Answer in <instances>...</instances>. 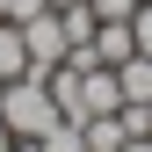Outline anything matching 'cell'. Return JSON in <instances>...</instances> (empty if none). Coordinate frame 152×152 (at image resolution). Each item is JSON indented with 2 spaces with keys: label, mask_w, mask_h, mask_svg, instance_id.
<instances>
[{
  "label": "cell",
  "mask_w": 152,
  "mask_h": 152,
  "mask_svg": "<svg viewBox=\"0 0 152 152\" xmlns=\"http://www.w3.org/2000/svg\"><path fill=\"white\" fill-rule=\"evenodd\" d=\"M0 123H7L15 138H44V130L58 123V102H51V80H44V72H22V80L0 87Z\"/></svg>",
  "instance_id": "cell-1"
},
{
  "label": "cell",
  "mask_w": 152,
  "mask_h": 152,
  "mask_svg": "<svg viewBox=\"0 0 152 152\" xmlns=\"http://www.w3.org/2000/svg\"><path fill=\"white\" fill-rule=\"evenodd\" d=\"M22 44H29V65H36V72H51V65H65V58H72V44H65V22H58V7L29 15V22H22Z\"/></svg>",
  "instance_id": "cell-2"
},
{
  "label": "cell",
  "mask_w": 152,
  "mask_h": 152,
  "mask_svg": "<svg viewBox=\"0 0 152 152\" xmlns=\"http://www.w3.org/2000/svg\"><path fill=\"white\" fill-rule=\"evenodd\" d=\"M22 72H36L29 65V44H22V22H0V87L22 80Z\"/></svg>",
  "instance_id": "cell-3"
},
{
  "label": "cell",
  "mask_w": 152,
  "mask_h": 152,
  "mask_svg": "<svg viewBox=\"0 0 152 152\" xmlns=\"http://www.w3.org/2000/svg\"><path fill=\"white\" fill-rule=\"evenodd\" d=\"M94 58H102V65L138 58V36H130V22H102V29H94Z\"/></svg>",
  "instance_id": "cell-4"
},
{
  "label": "cell",
  "mask_w": 152,
  "mask_h": 152,
  "mask_svg": "<svg viewBox=\"0 0 152 152\" xmlns=\"http://www.w3.org/2000/svg\"><path fill=\"white\" fill-rule=\"evenodd\" d=\"M80 130H87V152H123V138H130V130H123V116H116V109H109V116H87Z\"/></svg>",
  "instance_id": "cell-5"
},
{
  "label": "cell",
  "mask_w": 152,
  "mask_h": 152,
  "mask_svg": "<svg viewBox=\"0 0 152 152\" xmlns=\"http://www.w3.org/2000/svg\"><path fill=\"white\" fill-rule=\"evenodd\" d=\"M116 87H123V102H152V58H145V51L116 65Z\"/></svg>",
  "instance_id": "cell-6"
},
{
  "label": "cell",
  "mask_w": 152,
  "mask_h": 152,
  "mask_svg": "<svg viewBox=\"0 0 152 152\" xmlns=\"http://www.w3.org/2000/svg\"><path fill=\"white\" fill-rule=\"evenodd\" d=\"M36 152H87V130L58 116V123H51V130H44V138H36Z\"/></svg>",
  "instance_id": "cell-7"
},
{
  "label": "cell",
  "mask_w": 152,
  "mask_h": 152,
  "mask_svg": "<svg viewBox=\"0 0 152 152\" xmlns=\"http://www.w3.org/2000/svg\"><path fill=\"white\" fill-rule=\"evenodd\" d=\"M130 36H138V51L152 58V0H138V15H130Z\"/></svg>",
  "instance_id": "cell-8"
},
{
  "label": "cell",
  "mask_w": 152,
  "mask_h": 152,
  "mask_svg": "<svg viewBox=\"0 0 152 152\" xmlns=\"http://www.w3.org/2000/svg\"><path fill=\"white\" fill-rule=\"evenodd\" d=\"M94 15H102V22H130V15H138V0H87Z\"/></svg>",
  "instance_id": "cell-9"
},
{
  "label": "cell",
  "mask_w": 152,
  "mask_h": 152,
  "mask_svg": "<svg viewBox=\"0 0 152 152\" xmlns=\"http://www.w3.org/2000/svg\"><path fill=\"white\" fill-rule=\"evenodd\" d=\"M51 0H7V22H29V15H44Z\"/></svg>",
  "instance_id": "cell-10"
},
{
  "label": "cell",
  "mask_w": 152,
  "mask_h": 152,
  "mask_svg": "<svg viewBox=\"0 0 152 152\" xmlns=\"http://www.w3.org/2000/svg\"><path fill=\"white\" fill-rule=\"evenodd\" d=\"M123 152H152V138H123Z\"/></svg>",
  "instance_id": "cell-11"
},
{
  "label": "cell",
  "mask_w": 152,
  "mask_h": 152,
  "mask_svg": "<svg viewBox=\"0 0 152 152\" xmlns=\"http://www.w3.org/2000/svg\"><path fill=\"white\" fill-rule=\"evenodd\" d=\"M0 152H15V130H7V123H0Z\"/></svg>",
  "instance_id": "cell-12"
},
{
  "label": "cell",
  "mask_w": 152,
  "mask_h": 152,
  "mask_svg": "<svg viewBox=\"0 0 152 152\" xmlns=\"http://www.w3.org/2000/svg\"><path fill=\"white\" fill-rule=\"evenodd\" d=\"M15 152H36V138H15Z\"/></svg>",
  "instance_id": "cell-13"
},
{
  "label": "cell",
  "mask_w": 152,
  "mask_h": 152,
  "mask_svg": "<svg viewBox=\"0 0 152 152\" xmlns=\"http://www.w3.org/2000/svg\"><path fill=\"white\" fill-rule=\"evenodd\" d=\"M0 22H7V0H0Z\"/></svg>",
  "instance_id": "cell-14"
},
{
  "label": "cell",
  "mask_w": 152,
  "mask_h": 152,
  "mask_svg": "<svg viewBox=\"0 0 152 152\" xmlns=\"http://www.w3.org/2000/svg\"><path fill=\"white\" fill-rule=\"evenodd\" d=\"M51 7H58V0H51Z\"/></svg>",
  "instance_id": "cell-15"
}]
</instances>
